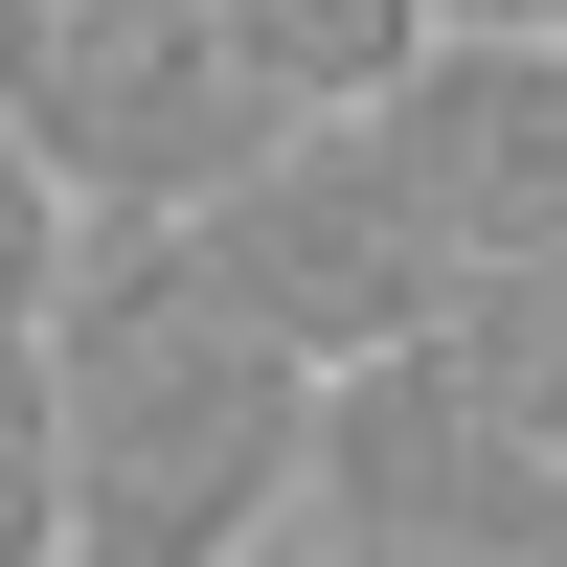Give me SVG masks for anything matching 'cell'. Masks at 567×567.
I'll return each instance as SVG.
<instances>
[{
  "label": "cell",
  "instance_id": "cell-1",
  "mask_svg": "<svg viewBox=\"0 0 567 567\" xmlns=\"http://www.w3.org/2000/svg\"><path fill=\"white\" fill-rule=\"evenodd\" d=\"M45 363H69V567H227L272 499H318V363L182 227L91 205V272L45 318Z\"/></svg>",
  "mask_w": 567,
  "mask_h": 567
},
{
  "label": "cell",
  "instance_id": "cell-2",
  "mask_svg": "<svg viewBox=\"0 0 567 567\" xmlns=\"http://www.w3.org/2000/svg\"><path fill=\"white\" fill-rule=\"evenodd\" d=\"M0 114L45 136V182H69V205L182 227L205 182H250L272 136H296V91H272V45L227 23V0H23Z\"/></svg>",
  "mask_w": 567,
  "mask_h": 567
},
{
  "label": "cell",
  "instance_id": "cell-3",
  "mask_svg": "<svg viewBox=\"0 0 567 567\" xmlns=\"http://www.w3.org/2000/svg\"><path fill=\"white\" fill-rule=\"evenodd\" d=\"M182 250H205L227 296L318 363V386H341V363H409V341L454 318V250H432V205L386 182V136H363V114H296L250 182H205Z\"/></svg>",
  "mask_w": 567,
  "mask_h": 567
},
{
  "label": "cell",
  "instance_id": "cell-4",
  "mask_svg": "<svg viewBox=\"0 0 567 567\" xmlns=\"http://www.w3.org/2000/svg\"><path fill=\"white\" fill-rule=\"evenodd\" d=\"M318 545L341 567H567V454L454 386V341L318 386Z\"/></svg>",
  "mask_w": 567,
  "mask_h": 567
},
{
  "label": "cell",
  "instance_id": "cell-5",
  "mask_svg": "<svg viewBox=\"0 0 567 567\" xmlns=\"http://www.w3.org/2000/svg\"><path fill=\"white\" fill-rule=\"evenodd\" d=\"M363 136H386V182L432 205L454 272L567 250V45H523V23H432V69L363 91Z\"/></svg>",
  "mask_w": 567,
  "mask_h": 567
},
{
  "label": "cell",
  "instance_id": "cell-6",
  "mask_svg": "<svg viewBox=\"0 0 567 567\" xmlns=\"http://www.w3.org/2000/svg\"><path fill=\"white\" fill-rule=\"evenodd\" d=\"M432 341H454V386H477V409H523V432L567 454V250L454 272V318H432Z\"/></svg>",
  "mask_w": 567,
  "mask_h": 567
},
{
  "label": "cell",
  "instance_id": "cell-7",
  "mask_svg": "<svg viewBox=\"0 0 567 567\" xmlns=\"http://www.w3.org/2000/svg\"><path fill=\"white\" fill-rule=\"evenodd\" d=\"M0 567H69V363L0 341Z\"/></svg>",
  "mask_w": 567,
  "mask_h": 567
},
{
  "label": "cell",
  "instance_id": "cell-8",
  "mask_svg": "<svg viewBox=\"0 0 567 567\" xmlns=\"http://www.w3.org/2000/svg\"><path fill=\"white\" fill-rule=\"evenodd\" d=\"M69 272H91V205L45 182V136L0 114V341H45V318H69Z\"/></svg>",
  "mask_w": 567,
  "mask_h": 567
},
{
  "label": "cell",
  "instance_id": "cell-9",
  "mask_svg": "<svg viewBox=\"0 0 567 567\" xmlns=\"http://www.w3.org/2000/svg\"><path fill=\"white\" fill-rule=\"evenodd\" d=\"M432 23H523V45H567V0H432Z\"/></svg>",
  "mask_w": 567,
  "mask_h": 567
}]
</instances>
